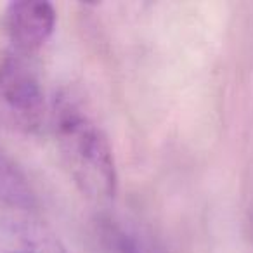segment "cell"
<instances>
[{
	"instance_id": "5b68a950",
	"label": "cell",
	"mask_w": 253,
	"mask_h": 253,
	"mask_svg": "<svg viewBox=\"0 0 253 253\" xmlns=\"http://www.w3.org/2000/svg\"><path fill=\"white\" fill-rule=\"evenodd\" d=\"M37 207L35 191L14 160L0 148V215L33 213Z\"/></svg>"
},
{
	"instance_id": "7a4b0ae2",
	"label": "cell",
	"mask_w": 253,
	"mask_h": 253,
	"mask_svg": "<svg viewBox=\"0 0 253 253\" xmlns=\"http://www.w3.org/2000/svg\"><path fill=\"white\" fill-rule=\"evenodd\" d=\"M47 99L42 80L30 56L9 50L0 59V126L19 135L42 128Z\"/></svg>"
},
{
	"instance_id": "8992f818",
	"label": "cell",
	"mask_w": 253,
	"mask_h": 253,
	"mask_svg": "<svg viewBox=\"0 0 253 253\" xmlns=\"http://www.w3.org/2000/svg\"><path fill=\"white\" fill-rule=\"evenodd\" d=\"M94 239L99 253H153L137 231L113 217H101L95 222Z\"/></svg>"
},
{
	"instance_id": "6da1fadb",
	"label": "cell",
	"mask_w": 253,
	"mask_h": 253,
	"mask_svg": "<svg viewBox=\"0 0 253 253\" xmlns=\"http://www.w3.org/2000/svg\"><path fill=\"white\" fill-rule=\"evenodd\" d=\"M52 126L59 158L80 193L97 203L111 201L118 189V170L104 130L70 95L54 102Z\"/></svg>"
},
{
	"instance_id": "277c9868",
	"label": "cell",
	"mask_w": 253,
	"mask_h": 253,
	"mask_svg": "<svg viewBox=\"0 0 253 253\" xmlns=\"http://www.w3.org/2000/svg\"><path fill=\"white\" fill-rule=\"evenodd\" d=\"M0 253H68V250L35 213H4L0 215Z\"/></svg>"
},
{
	"instance_id": "3957f363",
	"label": "cell",
	"mask_w": 253,
	"mask_h": 253,
	"mask_svg": "<svg viewBox=\"0 0 253 253\" xmlns=\"http://www.w3.org/2000/svg\"><path fill=\"white\" fill-rule=\"evenodd\" d=\"M56 9L43 0L11 2L2 14V28L11 42V50L25 56L43 47L56 30Z\"/></svg>"
}]
</instances>
